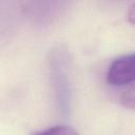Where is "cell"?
<instances>
[{
	"instance_id": "1",
	"label": "cell",
	"mask_w": 135,
	"mask_h": 135,
	"mask_svg": "<svg viewBox=\"0 0 135 135\" xmlns=\"http://www.w3.org/2000/svg\"><path fill=\"white\" fill-rule=\"evenodd\" d=\"M107 80L113 85H124L135 82V53L115 58L108 69Z\"/></svg>"
},
{
	"instance_id": "2",
	"label": "cell",
	"mask_w": 135,
	"mask_h": 135,
	"mask_svg": "<svg viewBox=\"0 0 135 135\" xmlns=\"http://www.w3.org/2000/svg\"><path fill=\"white\" fill-rule=\"evenodd\" d=\"M66 2L68 0H28L27 8L33 19L46 23L60 13Z\"/></svg>"
},
{
	"instance_id": "3",
	"label": "cell",
	"mask_w": 135,
	"mask_h": 135,
	"mask_svg": "<svg viewBox=\"0 0 135 135\" xmlns=\"http://www.w3.org/2000/svg\"><path fill=\"white\" fill-rule=\"evenodd\" d=\"M34 135H78V133L69 126H56L35 133Z\"/></svg>"
},
{
	"instance_id": "4",
	"label": "cell",
	"mask_w": 135,
	"mask_h": 135,
	"mask_svg": "<svg viewBox=\"0 0 135 135\" xmlns=\"http://www.w3.org/2000/svg\"><path fill=\"white\" fill-rule=\"evenodd\" d=\"M121 104L130 110H135V84L127 89L120 96Z\"/></svg>"
},
{
	"instance_id": "5",
	"label": "cell",
	"mask_w": 135,
	"mask_h": 135,
	"mask_svg": "<svg viewBox=\"0 0 135 135\" xmlns=\"http://www.w3.org/2000/svg\"><path fill=\"white\" fill-rule=\"evenodd\" d=\"M128 20L130 23L135 25V3L130 7V11L128 13Z\"/></svg>"
}]
</instances>
